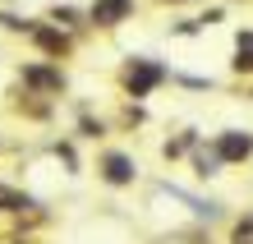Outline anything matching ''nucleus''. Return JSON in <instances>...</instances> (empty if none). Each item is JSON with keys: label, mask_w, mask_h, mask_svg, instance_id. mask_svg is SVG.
<instances>
[{"label": "nucleus", "mask_w": 253, "mask_h": 244, "mask_svg": "<svg viewBox=\"0 0 253 244\" xmlns=\"http://www.w3.org/2000/svg\"><path fill=\"white\" fill-rule=\"evenodd\" d=\"M170 79H175L170 65H161V60H152V55H125L120 74H115L125 101H147L161 83H170Z\"/></svg>", "instance_id": "f257e3e1"}, {"label": "nucleus", "mask_w": 253, "mask_h": 244, "mask_svg": "<svg viewBox=\"0 0 253 244\" xmlns=\"http://www.w3.org/2000/svg\"><path fill=\"white\" fill-rule=\"evenodd\" d=\"M14 79H19L23 93H37V97H51V101H60V97L69 93L65 60H46V55H37V60H19Z\"/></svg>", "instance_id": "f03ea898"}, {"label": "nucleus", "mask_w": 253, "mask_h": 244, "mask_svg": "<svg viewBox=\"0 0 253 244\" xmlns=\"http://www.w3.org/2000/svg\"><path fill=\"white\" fill-rule=\"evenodd\" d=\"M28 47H33L37 55H46V60H69L74 51H79V33H69V28H60L55 19H33V28H28Z\"/></svg>", "instance_id": "7ed1b4c3"}, {"label": "nucleus", "mask_w": 253, "mask_h": 244, "mask_svg": "<svg viewBox=\"0 0 253 244\" xmlns=\"http://www.w3.org/2000/svg\"><path fill=\"white\" fill-rule=\"evenodd\" d=\"M97 180L106 189H133L138 185V161L125 147H101L97 152Z\"/></svg>", "instance_id": "20e7f679"}, {"label": "nucleus", "mask_w": 253, "mask_h": 244, "mask_svg": "<svg viewBox=\"0 0 253 244\" xmlns=\"http://www.w3.org/2000/svg\"><path fill=\"white\" fill-rule=\"evenodd\" d=\"M133 9H138V0H92L87 5V28L92 33H115L133 19Z\"/></svg>", "instance_id": "39448f33"}, {"label": "nucleus", "mask_w": 253, "mask_h": 244, "mask_svg": "<svg viewBox=\"0 0 253 244\" xmlns=\"http://www.w3.org/2000/svg\"><path fill=\"white\" fill-rule=\"evenodd\" d=\"M212 152L221 157V166L249 161V157H253V134H244V129H226V134H216V139H212Z\"/></svg>", "instance_id": "423d86ee"}, {"label": "nucleus", "mask_w": 253, "mask_h": 244, "mask_svg": "<svg viewBox=\"0 0 253 244\" xmlns=\"http://www.w3.org/2000/svg\"><path fill=\"white\" fill-rule=\"evenodd\" d=\"M235 69H240V74H253V28L235 33Z\"/></svg>", "instance_id": "0eeeda50"}, {"label": "nucleus", "mask_w": 253, "mask_h": 244, "mask_svg": "<svg viewBox=\"0 0 253 244\" xmlns=\"http://www.w3.org/2000/svg\"><path fill=\"white\" fill-rule=\"evenodd\" d=\"M193 166H198V180H212V175L221 171V157H216V152H203V147H198V157H193Z\"/></svg>", "instance_id": "6e6552de"}, {"label": "nucleus", "mask_w": 253, "mask_h": 244, "mask_svg": "<svg viewBox=\"0 0 253 244\" xmlns=\"http://www.w3.org/2000/svg\"><path fill=\"white\" fill-rule=\"evenodd\" d=\"M157 5H189V0H157Z\"/></svg>", "instance_id": "1a4fd4ad"}]
</instances>
